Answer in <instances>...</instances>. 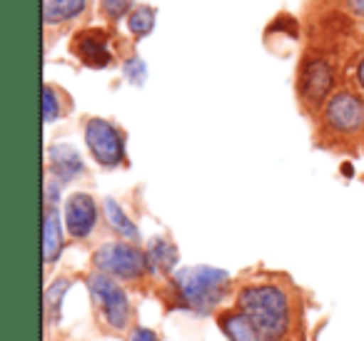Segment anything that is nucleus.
<instances>
[{
	"mask_svg": "<svg viewBox=\"0 0 364 341\" xmlns=\"http://www.w3.org/2000/svg\"><path fill=\"white\" fill-rule=\"evenodd\" d=\"M237 309L247 316L264 341H282L292 329V299L279 284H247L237 294Z\"/></svg>",
	"mask_w": 364,
	"mask_h": 341,
	"instance_id": "nucleus-1",
	"label": "nucleus"
},
{
	"mask_svg": "<svg viewBox=\"0 0 364 341\" xmlns=\"http://www.w3.org/2000/svg\"><path fill=\"white\" fill-rule=\"evenodd\" d=\"M230 289V274L210 264L180 266L172 274L175 301L200 316L213 314Z\"/></svg>",
	"mask_w": 364,
	"mask_h": 341,
	"instance_id": "nucleus-2",
	"label": "nucleus"
},
{
	"mask_svg": "<svg viewBox=\"0 0 364 341\" xmlns=\"http://www.w3.org/2000/svg\"><path fill=\"white\" fill-rule=\"evenodd\" d=\"M90 299L95 304L100 319L110 326L112 331H125L132 321V304L127 291L120 286L115 276L105 274V271H92L85 279Z\"/></svg>",
	"mask_w": 364,
	"mask_h": 341,
	"instance_id": "nucleus-3",
	"label": "nucleus"
},
{
	"mask_svg": "<svg viewBox=\"0 0 364 341\" xmlns=\"http://www.w3.org/2000/svg\"><path fill=\"white\" fill-rule=\"evenodd\" d=\"M92 264L97 271H105V274L115 276L117 281H137L150 271L145 249H140L127 239L100 244L92 254Z\"/></svg>",
	"mask_w": 364,
	"mask_h": 341,
	"instance_id": "nucleus-4",
	"label": "nucleus"
},
{
	"mask_svg": "<svg viewBox=\"0 0 364 341\" xmlns=\"http://www.w3.org/2000/svg\"><path fill=\"white\" fill-rule=\"evenodd\" d=\"M82 137L90 150L92 160L105 170L120 167L125 162V135L117 125L105 117H87L82 127Z\"/></svg>",
	"mask_w": 364,
	"mask_h": 341,
	"instance_id": "nucleus-5",
	"label": "nucleus"
},
{
	"mask_svg": "<svg viewBox=\"0 0 364 341\" xmlns=\"http://www.w3.org/2000/svg\"><path fill=\"white\" fill-rule=\"evenodd\" d=\"M324 122L339 135H354L364 127V100L349 90L334 92L324 105Z\"/></svg>",
	"mask_w": 364,
	"mask_h": 341,
	"instance_id": "nucleus-6",
	"label": "nucleus"
},
{
	"mask_svg": "<svg viewBox=\"0 0 364 341\" xmlns=\"http://www.w3.org/2000/svg\"><path fill=\"white\" fill-rule=\"evenodd\" d=\"M97 202L87 192H75L65 202V229L73 239H87L97 227Z\"/></svg>",
	"mask_w": 364,
	"mask_h": 341,
	"instance_id": "nucleus-7",
	"label": "nucleus"
},
{
	"mask_svg": "<svg viewBox=\"0 0 364 341\" xmlns=\"http://www.w3.org/2000/svg\"><path fill=\"white\" fill-rule=\"evenodd\" d=\"M73 53L75 58L87 67H107L112 63V53H110V38H107L105 31L100 28H87V31H80L73 40Z\"/></svg>",
	"mask_w": 364,
	"mask_h": 341,
	"instance_id": "nucleus-8",
	"label": "nucleus"
},
{
	"mask_svg": "<svg viewBox=\"0 0 364 341\" xmlns=\"http://www.w3.org/2000/svg\"><path fill=\"white\" fill-rule=\"evenodd\" d=\"M334 85V72L327 65V60H309L302 67V75H299V92H302V100L309 105H322L327 100V95L332 92Z\"/></svg>",
	"mask_w": 364,
	"mask_h": 341,
	"instance_id": "nucleus-9",
	"label": "nucleus"
},
{
	"mask_svg": "<svg viewBox=\"0 0 364 341\" xmlns=\"http://www.w3.org/2000/svg\"><path fill=\"white\" fill-rule=\"evenodd\" d=\"M48 170L58 182H73L80 175H85V162H82L80 152L68 142H58L48 150Z\"/></svg>",
	"mask_w": 364,
	"mask_h": 341,
	"instance_id": "nucleus-10",
	"label": "nucleus"
},
{
	"mask_svg": "<svg viewBox=\"0 0 364 341\" xmlns=\"http://www.w3.org/2000/svg\"><path fill=\"white\" fill-rule=\"evenodd\" d=\"M63 229H65V220H60V212L46 205V212H43V256H46V264L60 259L63 247H65Z\"/></svg>",
	"mask_w": 364,
	"mask_h": 341,
	"instance_id": "nucleus-11",
	"label": "nucleus"
},
{
	"mask_svg": "<svg viewBox=\"0 0 364 341\" xmlns=\"http://www.w3.org/2000/svg\"><path fill=\"white\" fill-rule=\"evenodd\" d=\"M145 254H147V266H150L152 274L167 276V274H175L177 271L180 251H177V247L172 244L170 239H165V237L150 239V244L145 247Z\"/></svg>",
	"mask_w": 364,
	"mask_h": 341,
	"instance_id": "nucleus-12",
	"label": "nucleus"
},
{
	"mask_svg": "<svg viewBox=\"0 0 364 341\" xmlns=\"http://www.w3.org/2000/svg\"><path fill=\"white\" fill-rule=\"evenodd\" d=\"M220 329H223V334L228 336L230 341H264L262 336H259V331L255 329L252 321L240 309L225 311V314L220 316Z\"/></svg>",
	"mask_w": 364,
	"mask_h": 341,
	"instance_id": "nucleus-13",
	"label": "nucleus"
},
{
	"mask_svg": "<svg viewBox=\"0 0 364 341\" xmlns=\"http://www.w3.org/2000/svg\"><path fill=\"white\" fill-rule=\"evenodd\" d=\"M87 8V0H43V21L46 26H60L80 18Z\"/></svg>",
	"mask_w": 364,
	"mask_h": 341,
	"instance_id": "nucleus-14",
	"label": "nucleus"
},
{
	"mask_svg": "<svg viewBox=\"0 0 364 341\" xmlns=\"http://www.w3.org/2000/svg\"><path fill=\"white\" fill-rule=\"evenodd\" d=\"M102 215H105L107 227H110V229L115 232L120 239H127V242H137V239H140V232H137L135 222L127 217V212L122 210V207L117 205L112 197H107V200L102 202Z\"/></svg>",
	"mask_w": 364,
	"mask_h": 341,
	"instance_id": "nucleus-15",
	"label": "nucleus"
},
{
	"mask_svg": "<svg viewBox=\"0 0 364 341\" xmlns=\"http://www.w3.org/2000/svg\"><path fill=\"white\" fill-rule=\"evenodd\" d=\"M157 21V11L152 6H140V8H132V13L127 16V28L135 38H145L152 33Z\"/></svg>",
	"mask_w": 364,
	"mask_h": 341,
	"instance_id": "nucleus-16",
	"label": "nucleus"
},
{
	"mask_svg": "<svg viewBox=\"0 0 364 341\" xmlns=\"http://www.w3.org/2000/svg\"><path fill=\"white\" fill-rule=\"evenodd\" d=\"M68 289H70V279H55L46 291V314H48V321H55L60 316V309H63V299H65Z\"/></svg>",
	"mask_w": 364,
	"mask_h": 341,
	"instance_id": "nucleus-17",
	"label": "nucleus"
},
{
	"mask_svg": "<svg viewBox=\"0 0 364 341\" xmlns=\"http://www.w3.org/2000/svg\"><path fill=\"white\" fill-rule=\"evenodd\" d=\"M60 115V95H58V90L53 85H46L43 87V117H46V122H55Z\"/></svg>",
	"mask_w": 364,
	"mask_h": 341,
	"instance_id": "nucleus-18",
	"label": "nucleus"
},
{
	"mask_svg": "<svg viewBox=\"0 0 364 341\" xmlns=\"http://www.w3.org/2000/svg\"><path fill=\"white\" fill-rule=\"evenodd\" d=\"M132 6H135V0H100L102 16L110 18V21L125 18L127 13H132Z\"/></svg>",
	"mask_w": 364,
	"mask_h": 341,
	"instance_id": "nucleus-19",
	"label": "nucleus"
},
{
	"mask_svg": "<svg viewBox=\"0 0 364 341\" xmlns=\"http://www.w3.org/2000/svg\"><path fill=\"white\" fill-rule=\"evenodd\" d=\"M122 72H125V77L132 82V85H145L147 65L140 60V58H127V60L122 63Z\"/></svg>",
	"mask_w": 364,
	"mask_h": 341,
	"instance_id": "nucleus-20",
	"label": "nucleus"
},
{
	"mask_svg": "<svg viewBox=\"0 0 364 341\" xmlns=\"http://www.w3.org/2000/svg\"><path fill=\"white\" fill-rule=\"evenodd\" d=\"M130 341H160V336L147 326H137V329H132Z\"/></svg>",
	"mask_w": 364,
	"mask_h": 341,
	"instance_id": "nucleus-21",
	"label": "nucleus"
},
{
	"mask_svg": "<svg viewBox=\"0 0 364 341\" xmlns=\"http://www.w3.org/2000/svg\"><path fill=\"white\" fill-rule=\"evenodd\" d=\"M344 6L349 8L354 18H364V0H344Z\"/></svg>",
	"mask_w": 364,
	"mask_h": 341,
	"instance_id": "nucleus-22",
	"label": "nucleus"
},
{
	"mask_svg": "<svg viewBox=\"0 0 364 341\" xmlns=\"http://www.w3.org/2000/svg\"><path fill=\"white\" fill-rule=\"evenodd\" d=\"M357 82H359V87L364 90V55L359 58V65H357Z\"/></svg>",
	"mask_w": 364,
	"mask_h": 341,
	"instance_id": "nucleus-23",
	"label": "nucleus"
}]
</instances>
